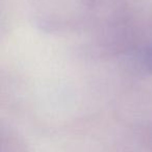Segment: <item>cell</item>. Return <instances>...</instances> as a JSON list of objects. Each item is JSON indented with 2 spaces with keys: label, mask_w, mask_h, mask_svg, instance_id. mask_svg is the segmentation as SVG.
<instances>
[{
  "label": "cell",
  "mask_w": 152,
  "mask_h": 152,
  "mask_svg": "<svg viewBox=\"0 0 152 152\" xmlns=\"http://www.w3.org/2000/svg\"><path fill=\"white\" fill-rule=\"evenodd\" d=\"M142 61H143V64L146 67V69H147L148 71L152 72V47L148 48L147 50L144 52Z\"/></svg>",
  "instance_id": "obj_1"
}]
</instances>
